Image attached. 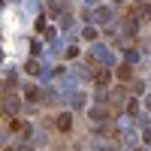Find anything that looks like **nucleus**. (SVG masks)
<instances>
[{
  "instance_id": "nucleus-1",
  "label": "nucleus",
  "mask_w": 151,
  "mask_h": 151,
  "mask_svg": "<svg viewBox=\"0 0 151 151\" xmlns=\"http://www.w3.org/2000/svg\"><path fill=\"white\" fill-rule=\"evenodd\" d=\"M70 127H73V118L70 115H60L58 118V130H70Z\"/></svg>"
},
{
  "instance_id": "nucleus-2",
  "label": "nucleus",
  "mask_w": 151,
  "mask_h": 151,
  "mask_svg": "<svg viewBox=\"0 0 151 151\" xmlns=\"http://www.w3.org/2000/svg\"><path fill=\"white\" fill-rule=\"evenodd\" d=\"M24 97H27L30 103H36V100H40V94H36V88H24Z\"/></svg>"
},
{
  "instance_id": "nucleus-3",
  "label": "nucleus",
  "mask_w": 151,
  "mask_h": 151,
  "mask_svg": "<svg viewBox=\"0 0 151 151\" xmlns=\"http://www.w3.org/2000/svg\"><path fill=\"white\" fill-rule=\"evenodd\" d=\"M15 109H18V100H15V97H6V112L12 115V112H15Z\"/></svg>"
},
{
  "instance_id": "nucleus-4",
  "label": "nucleus",
  "mask_w": 151,
  "mask_h": 151,
  "mask_svg": "<svg viewBox=\"0 0 151 151\" xmlns=\"http://www.w3.org/2000/svg\"><path fill=\"white\" fill-rule=\"evenodd\" d=\"M103 118H106L103 109H91V121H103Z\"/></svg>"
},
{
  "instance_id": "nucleus-5",
  "label": "nucleus",
  "mask_w": 151,
  "mask_h": 151,
  "mask_svg": "<svg viewBox=\"0 0 151 151\" xmlns=\"http://www.w3.org/2000/svg\"><path fill=\"white\" fill-rule=\"evenodd\" d=\"M97 82L106 85V82H109V70H100V73H97Z\"/></svg>"
}]
</instances>
